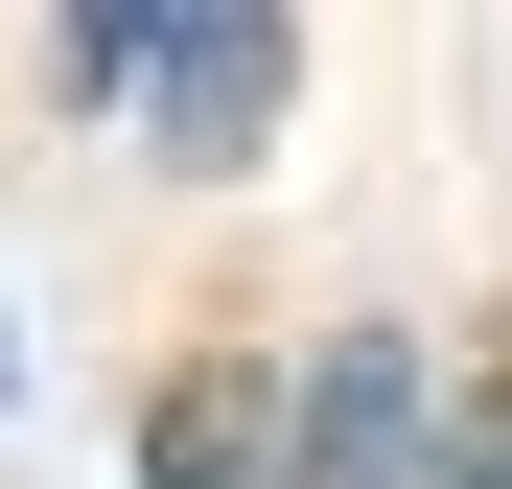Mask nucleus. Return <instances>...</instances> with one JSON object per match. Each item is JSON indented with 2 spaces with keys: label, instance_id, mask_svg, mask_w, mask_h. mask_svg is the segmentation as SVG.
I'll use <instances>...</instances> for the list:
<instances>
[{
  "label": "nucleus",
  "instance_id": "3",
  "mask_svg": "<svg viewBox=\"0 0 512 489\" xmlns=\"http://www.w3.org/2000/svg\"><path fill=\"white\" fill-rule=\"evenodd\" d=\"M140 489H303L280 466V350H187L140 396Z\"/></svg>",
  "mask_w": 512,
  "mask_h": 489
},
{
  "label": "nucleus",
  "instance_id": "4",
  "mask_svg": "<svg viewBox=\"0 0 512 489\" xmlns=\"http://www.w3.org/2000/svg\"><path fill=\"white\" fill-rule=\"evenodd\" d=\"M163 24H187V0H47V70H70V117H140Z\"/></svg>",
  "mask_w": 512,
  "mask_h": 489
},
{
  "label": "nucleus",
  "instance_id": "2",
  "mask_svg": "<svg viewBox=\"0 0 512 489\" xmlns=\"http://www.w3.org/2000/svg\"><path fill=\"white\" fill-rule=\"evenodd\" d=\"M280 466H303V489H419V466H443L419 326H326V350H280Z\"/></svg>",
  "mask_w": 512,
  "mask_h": 489
},
{
  "label": "nucleus",
  "instance_id": "1",
  "mask_svg": "<svg viewBox=\"0 0 512 489\" xmlns=\"http://www.w3.org/2000/svg\"><path fill=\"white\" fill-rule=\"evenodd\" d=\"M303 117V0H187L140 70V140H163V187H256Z\"/></svg>",
  "mask_w": 512,
  "mask_h": 489
},
{
  "label": "nucleus",
  "instance_id": "5",
  "mask_svg": "<svg viewBox=\"0 0 512 489\" xmlns=\"http://www.w3.org/2000/svg\"><path fill=\"white\" fill-rule=\"evenodd\" d=\"M419 489H512V373H489L466 420H443V466H419Z\"/></svg>",
  "mask_w": 512,
  "mask_h": 489
}]
</instances>
